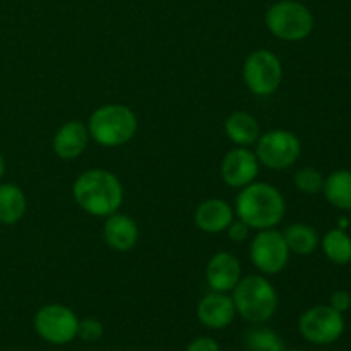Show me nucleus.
Masks as SVG:
<instances>
[{"mask_svg": "<svg viewBox=\"0 0 351 351\" xmlns=\"http://www.w3.org/2000/svg\"><path fill=\"white\" fill-rule=\"evenodd\" d=\"M298 331L312 345H331L345 332V317L331 305H315L300 315Z\"/></svg>", "mask_w": 351, "mask_h": 351, "instance_id": "obj_9", "label": "nucleus"}, {"mask_svg": "<svg viewBox=\"0 0 351 351\" xmlns=\"http://www.w3.org/2000/svg\"><path fill=\"white\" fill-rule=\"evenodd\" d=\"M249 256L254 267L264 276H276L287 269L291 252L285 242L283 232L269 228L256 233L250 242Z\"/></svg>", "mask_w": 351, "mask_h": 351, "instance_id": "obj_8", "label": "nucleus"}, {"mask_svg": "<svg viewBox=\"0 0 351 351\" xmlns=\"http://www.w3.org/2000/svg\"><path fill=\"white\" fill-rule=\"evenodd\" d=\"M326 199L331 206L351 211V170H336L324 178L322 187Z\"/></svg>", "mask_w": 351, "mask_h": 351, "instance_id": "obj_19", "label": "nucleus"}, {"mask_svg": "<svg viewBox=\"0 0 351 351\" xmlns=\"http://www.w3.org/2000/svg\"><path fill=\"white\" fill-rule=\"evenodd\" d=\"M223 129H225L226 137L240 147L254 146L261 137V125L256 117L249 112H242V110L230 113Z\"/></svg>", "mask_w": 351, "mask_h": 351, "instance_id": "obj_17", "label": "nucleus"}, {"mask_svg": "<svg viewBox=\"0 0 351 351\" xmlns=\"http://www.w3.org/2000/svg\"><path fill=\"white\" fill-rule=\"evenodd\" d=\"M283 237L290 252L297 254V256H311L321 243L315 228L307 223H293V225L287 226Z\"/></svg>", "mask_w": 351, "mask_h": 351, "instance_id": "obj_20", "label": "nucleus"}, {"mask_svg": "<svg viewBox=\"0 0 351 351\" xmlns=\"http://www.w3.org/2000/svg\"><path fill=\"white\" fill-rule=\"evenodd\" d=\"M233 219H235V209L230 206V202L219 197L206 199L195 208L194 213L195 226L209 235L226 232Z\"/></svg>", "mask_w": 351, "mask_h": 351, "instance_id": "obj_15", "label": "nucleus"}, {"mask_svg": "<svg viewBox=\"0 0 351 351\" xmlns=\"http://www.w3.org/2000/svg\"><path fill=\"white\" fill-rule=\"evenodd\" d=\"M324 175L317 170V168L312 167H304L293 175V184L297 187L298 192L307 195H314L322 192L324 187Z\"/></svg>", "mask_w": 351, "mask_h": 351, "instance_id": "obj_23", "label": "nucleus"}, {"mask_svg": "<svg viewBox=\"0 0 351 351\" xmlns=\"http://www.w3.org/2000/svg\"><path fill=\"white\" fill-rule=\"evenodd\" d=\"M290 351H304V350H290Z\"/></svg>", "mask_w": 351, "mask_h": 351, "instance_id": "obj_29", "label": "nucleus"}, {"mask_svg": "<svg viewBox=\"0 0 351 351\" xmlns=\"http://www.w3.org/2000/svg\"><path fill=\"white\" fill-rule=\"evenodd\" d=\"M329 305H331L335 311L341 312V314H345V312H348L351 308V295L350 291L346 290H336L335 293L331 295V298H329Z\"/></svg>", "mask_w": 351, "mask_h": 351, "instance_id": "obj_26", "label": "nucleus"}, {"mask_svg": "<svg viewBox=\"0 0 351 351\" xmlns=\"http://www.w3.org/2000/svg\"><path fill=\"white\" fill-rule=\"evenodd\" d=\"M72 195L79 208L96 218H106L120 209L123 187L119 177L105 168H91L75 178Z\"/></svg>", "mask_w": 351, "mask_h": 351, "instance_id": "obj_1", "label": "nucleus"}, {"mask_svg": "<svg viewBox=\"0 0 351 351\" xmlns=\"http://www.w3.org/2000/svg\"><path fill=\"white\" fill-rule=\"evenodd\" d=\"M322 252L331 263L338 266H345L351 263V237L345 232V228H332L322 237L321 243Z\"/></svg>", "mask_w": 351, "mask_h": 351, "instance_id": "obj_21", "label": "nucleus"}, {"mask_svg": "<svg viewBox=\"0 0 351 351\" xmlns=\"http://www.w3.org/2000/svg\"><path fill=\"white\" fill-rule=\"evenodd\" d=\"M259 168L261 163L254 151H250L249 147L237 146L225 154L219 171H221L223 182L228 187L243 189L256 182Z\"/></svg>", "mask_w": 351, "mask_h": 351, "instance_id": "obj_11", "label": "nucleus"}, {"mask_svg": "<svg viewBox=\"0 0 351 351\" xmlns=\"http://www.w3.org/2000/svg\"><path fill=\"white\" fill-rule=\"evenodd\" d=\"M226 235H228V239L232 240L233 243H243L247 239H249L250 235V228L249 225H245V223L242 221V219H233L232 223H230V226L226 228Z\"/></svg>", "mask_w": 351, "mask_h": 351, "instance_id": "obj_25", "label": "nucleus"}, {"mask_svg": "<svg viewBox=\"0 0 351 351\" xmlns=\"http://www.w3.org/2000/svg\"><path fill=\"white\" fill-rule=\"evenodd\" d=\"M185 351H219V345L216 343V339L209 338V336H201L189 343Z\"/></svg>", "mask_w": 351, "mask_h": 351, "instance_id": "obj_27", "label": "nucleus"}, {"mask_svg": "<svg viewBox=\"0 0 351 351\" xmlns=\"http://www.w3.org/2000/svg\"><path fill=\"white\" fill-rule=\"evenodd\" d=\"M245 351H285V343L269 328H254L245 336Z\"/></svg>", "mask_w": 351, "mask_h": 351, "instance_id": "obj_22", "label": "nucleus"}, {"mask_svg": "<svg viewBox=\"0 0 351 351\" xmlns=\"http://www.w3.org/2000/svg\"><path fill=\"white\" fill-rule=\"evenodd\" d=\"M256 156L269 170H287L293 167L302 154V143L291 130L274 129L261 134L256 143Z\"/></svg>", "mask_w": 351, "mask_h": 351, "instance_id": "obj_7", "label": "nucleus"}, {"mask_svg": "<svg viewBox=\"0 0 351 351\" xmlns=\"http://www.w3.org/2000/svg\"><path fill=\"white\" fill-rule=\"evenodd\" d=\"M103 239L110 249L117 252H129L139 242V228L130 216L117 211L106 216L103 225Z\"/></svg>", "mask_w": 351, "mask_h": 351, "instance_id": "obj_16", "label": "nucleus"}, {"mask_svg": "<svg viewBox=\"0 0 351 351\" xmlns=\"http://www.w3.org/2000/svg\"><path fill=\"white\" fill-rule=\"evenodd\" d=\"M89 137L103 147H120L130 143L139 129V120L129 106L110 103L101 105L88 120Z\"/></svg>", "mask_w": 351, "mask_h": 351, "instance_id": "obj_3", "label": "nucleus"}, {"mask_svg": "<svg viewBox=\"0 0 351 351\" xmlns=\"http://www.w3.org/2000/svg\"><path fill=\"white\" fill-rule=\"evenodd\" d=\"M89 139L91 137H89L88 125L77 122V120H71V122H65L64 125L58 127L57 132L53 134V139H51V147L60 160L71 161L84 153Z\"/></svg>", "mask_w": 351, "mask_h": 351, "instance_id": "obj_14", "label": "nucleus"}, {"mask_svg": "<svg viewBox=\"0 0 351 351\" xmlns=\"http://www.w3.org/2000/svg\"><path fill=\"white\" fill-rule=\"evenodd\" d=\"M105 328H103V322L98 321L95 317H86L82 321H79V329H77V338H81L86 343H96L98 339H101Z\"/></svg>", "mask_w": 351, "mask_h": 351, "instance_id": "obj_24", "label": "nucleus"}, {"mask_svg": "<svg viewBox=\"0 0 351 351\" xmlns=\"http://www.w3.org/2000/svg\"><path fill=\"white\" fill-rule=\"evenodd\" d=\"M247 89L256 96H271L278 91L283 81V65L276 53L259 48L247 55L242 69Z\"/></svg>", "mask_w": 351, "mask_h": 351, "instance_id": "obj_6", "label": "nucleus"}, {"mask_svg": "<svg viewBox=\"0 0 351 351\" xmlns=\"http://www.w3.org/2000/svg\"><path fill=\"white\" fill-rule=\"evenodd\" d=\"M199 322L208 329H225L235 319L237 311L232 295L221 291H209L199 300L195 308Z\"/></svg>", "mask_w": 351, "mask_h": 351, "instance_id": "obj_12", "label": "nucleus"}, {"mask_svg": "<svg viewBox=\"0 0 351 351\" xmlns=\"http://www.w3.org/2000/svg\"><path fill=\"white\" fill-rule=\"evenodd\" d=\"M79 319L74 311L60 304L43 305L34 315V331L50 345H67L77 338Z\"/></svg>", "mask_w": 351, "mask_h": 351, "instance_id": "obj_10", "label": "nucleus"}, {"mask_svg": "<svg viewBox=\"0 0 351 351\" xmlns=\"http://www.w3.org/2000/svg\"><path fill=\"white\" fill-rule=\"evenodd\" d=\"M267 29L281 41H302L314 31V14L298 0H278L266 10Z\"/></svg>", "mask_w": 351, "mask_h": 351, "instance_id": "obj_5", "label": "nucleus"}, {"mask_svg": "<svg viewBox=\"0 0 351 351\" xmlns=\"http://www.w3.org/2000/svg\"><path fill=\"white\" fill-rule=\"evenodd\" d=\"M5 173V160H3V154L0 153V178Z\"/></svg>", "mask_w": 351, "mask_h": 351, "instance_id": "obj_28", "label": "nucleus"}, {"mask_svg": "<svg viewBox=\"0 0 351 351\" xmlns=\"http://www.w3.org/2000/svg\"><path fill=\"white\" fill-rule=\"evenodd\" d=\"M287 201L280 189L266 182H252L240 189L235 199V216L250 230L276 228L285 218Z\"/></svg>", "mask_w": 351, "mask_h": 351, "instance_id": "obj_2", "label": "nucleus"}, {"mask_svg": "<svg viewBox=\"0 0 351 351\" xmlns=\"http://www.w3.org/2000/svg\"><path fill=\"white\" fill-rule=\"evenodd\" d=\"M242 278L240 261L232 252H216L206 264V283L211 291L230 293Z\"/></svg>", "mask_w": 351, "mask_h": 351, "instance_id": "obj_13", "label": "nucleus"}, {"mask_svg": "<svg viewBox=\"0 0 351 351\" xmlns=\"http://www.w3.org/2000/svg\"><path fill=\"white\" fill-rule=\"evenodd\" d=\"M27 199L23 189L16 184H0V223L16 225L24 218Z\"/></svg>", "mask_w": 351, "mask_h": 351, "instance_id": "obj_18", "label": "nucleus"}, {"mask_svg": "<svg viewBox=\"0 0 351 351\" xmlns=\"http://www.w3.org/2000/svg\"><path fill=\"white\" fill-rule=\"evenodd\" d=\"M237 314L252 324L269 321L278 311V291L263 274H247L240 278L232 290Z\"/></svg>", "mask_w": 351, "mask_h": 351, "instance_id": "obj_4", "label": "nucleus"}]
</instances>
